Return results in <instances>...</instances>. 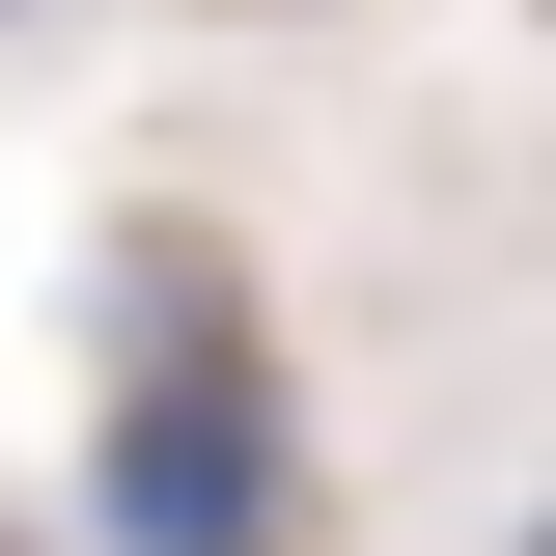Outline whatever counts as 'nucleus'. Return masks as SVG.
Segmentation results:
<instances>
[{"instance_id":"obj_2","label":"nucleus","mask_w":556,"mask_h":556,"mask_svg":"<svg viewBox=\"0 0 556 556\" xmlns=\"http://www.w3.org/2000/svg\"><path fill=\"white\" fill-rule=\"evenodd\" d=\"M0 28H28V0H0Z\"/></svg>"},{"instance_id":"obj_1","label":"nucleus","mask_w":556,"mask_h":556,"mask_svg":"<svg viewBox=\"0 0 556 556\" xmlns=\"http://www.w3.org/2000/svg\"><path fill=\"white\" fill-rule=\"evenodd\" d=\"M112 529H139V556H278V390L223 362L195 251L112 278Z\"/></svg>"}]
</instances>
